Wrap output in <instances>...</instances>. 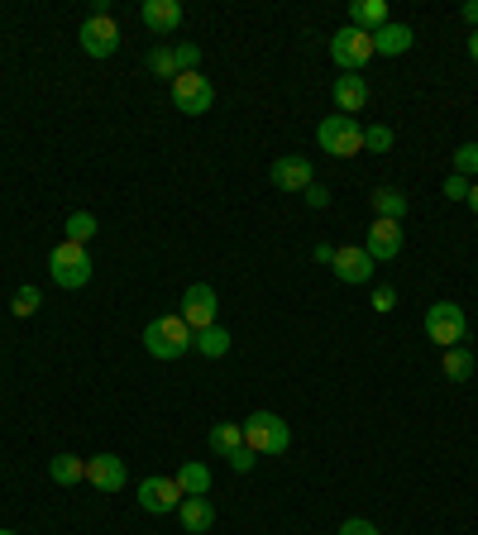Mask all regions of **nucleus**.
Segmentation results:
<instances>
[{
	"label": "nucleus",
	"instance_id": "1",
	"mask_svg": "<svg viewBox=\"0 0 478 535\" xmlns=\"http://www.w3.org/2000/svg\"><path fill=\"white\" fill-rule=\"evenodd\" d=\"M239 426H244V445L254 454L273 459V454H287V445H292V430H287V421L278 411H249Z\"/></svg>",
	"mask_w": 478,
	"mask_h": 535
},
{
	"label": "nucleus",
	"instance_id": "2",
	"mask_svg": "<svg viewBox=\"0 0 478 535\" xmlns=\"http://www.w3.org/2000/svg\"><path fill=\"white\" fill-rule=\"evenodd\" d=\"M144 349H149L153 359L173 364V359H182L192 349V325L182 321V316H158V321L144 325Z\"/></svg>",
	"mask_w": 478,
	"mask_h": 535
},
{
	"label": "nucleus",
	"instance_id": "3",
	"mask_svg": "<svg viewBox=\"0 0 478 535\" xmlns=\"http://www.w3.org/2000/svg\"><path fill=\"white\" fill-rule=\"evenodd\" d=\"M48 278L58 282V287H67V292L87 287V282H91V254H87V244H72V239L53 244V254H48Z\"/></svg>",
	"mask_w": 478,
	"mask_h": 535
},
{
	"label": "nucleus",
	"instance_id": "4",
	"mask_svg": "<svg viewBox=\"0 0 478 535\" xmlns=\"http://www.w3.org/2000/svg\"><path fill=\"white\" fill-rule=\"evenodd\" d=\"M316 144H321L330 158H354V153H364V125H359L354 115H326V120L316 125Z\"/></svg>",
	"mask_w": 478,
	"mask_h": 535
},
{
	"label": "nucleus",
	"instance_id": "5",
	"mask_svg": "<svg viewBox=\"0 0 478 535\" xmlns=\"http://www.w3.org/2000/svg\"><path fill=\"white\" fill-rule=\"evenodd\" d=\"M426 335H431V344H440V349L464 344L469 340V316H464V306H459V301H435L431 311H426Z\"/></svg>",
	"mask_w": 478,
	"mask_h": 535
},
{
	"label": "nucleus",
	"instance_id": "6",
	"mask_svg": "<svg viewBox=\"0 0 478 535\" xmlns=\"http://www.w3.org/2000/svg\"><path fill=\"white\" fill-rule=\"evenodd\" d=\"M330 58H335L340 72H364V63L373 58V34L354 29V24L335 29V34H330Z\"/></svg>",
	"mask_w": 478,
	"mask_h": 535
},
{
	"label": "nucleus",
	"instance_id": "7",
	"mask_svg": "<svg viewBox=\"0 0 478 535\" xmlns=\"http://www.w3.org/2000/svg\"><path fill=\"white\" fill-rule=\"evenodd\" d=\"M173 106L182 115H206V110L216 106V86L211 77H201V72H182L173 82Z\"/></svg>",
	"mask_w": 478,
	"mask_h": 535
},
{
	"label": "nucleus",
	"instance_id": "8",
	"mask_svg": "<svg viewBox=\"0 0 478 535\" xmlns=\"http://www.w3.org/2000/svg\"><path fill=\"white\" fill-rule=\"evenodd\" d=\"M77 43H82L87 58H110L120 48V24L110 20V15H87L82 29H77Z\"/></svg>",
	"mask_w": 478,
	"mask_h": 535
},
{
	"label": "nucleus",
	"instance_id": "9",
	"mask_svg": "<svg viewBox=\"0 0 478 535\" xmlns=\"http://www.w3.org/2000/svg\"><path fill=\"white\" fill-rule=\"evenodd\" d=\"M177 316L192 325V335H196V330H206V325H216V316H220L216 287H206V282H192V287L182 292V311H177Z\"/></svg>",
	"mask_w": 478,
	"mask_h": 535
},
{
	"label": "nucleus",
	"instance_id": "10",
	"mask_svg": "<svg viewBox=\"0 0 478 535\" xmlns=\"http://www.w3.org/2000/svg\"><path fill=\"white\" fill-rule=\"evenodd\" d=\"M139 507L153 516H168L182 507V488H177V478H163V473H153L139 483Z\"/></svg>",
	"mask_w": 478,
	"mask_h": 535
},
{
	"label": "nucleus",
	"instance_id": "11",
	"mask_svg": "<svg viewBox=\"0 0 478 535\" xmlns=\"http://www.w3.org/2000/svg\"><path fill=\"white\" fill-rule=\"evenodd\" d=\"M268 177H273V187H278V192H306V187L316 182L311 158H302V153H283V158L268 168Z\"/></svg>",
	"mask_w": 478,
	"mask_h": 535
},
{
	"label": "nucleus",
	"instance_id": "12",
	"mask_svg": "<svg viewBox=\"0 0 478 535\" xmlns=\"http://www.w3.org/2000/svg\"><path fill=\"white\" fill-rule=\"evenodd\" d=\"M87 483L96 493H125V459L120 454H91Z\"/></svg>",
	"mask_w": 478,
	"mask_h": 535
},
{
	"label": "nucleus",
	"instance_id": "13",
	"mask_svg": "<svg viewBox=\"0 0 478 535\" xmlns=\"http://www.w3.org/2000/svg\"><path fill=\"white\" fill-rule=\"evenodd\" d=\"M364 254H369L373 263H392V258L402 254V225H397V220H373L369 239H364Z\"/></svg>",
	"mask_w": 478,
	"mask_h": 535
},
{
	"label": "nucleus",
	"instance_id": "14",
	"mask_svg": "<svg viewBox=\"0 0 478 535\" xmlns=\"http://www.w3.org/2000/svg\"><path fill=\"white\" fill-rule=\"evenodd\" d=\"M330 268H335V278H340V282L359 287V282H369V278H373V268H378V263H373L364 249L345 244V249H335V263H330Z\"/></svg>",
	"mask_w": 478,
	"mask_h": 535
},
{
	"label": "nucleus",
	"instance_id": "15",
	"mask_svg": "<svg viewBox=\"0 0 478 535\" xmlns=\"http://www.w3.org/2000/svg\"><path fill=\"white\" fill-rule=\"evenodd\" d=\"M139 20H144V29L149 34H173L177 24H182V5L177 0H144V10H139Z\"/></svg>",
	"mask_w": 478,
	"mask_h": 535
},
{
	"label": "nucleus",
	"instance_id": "16",
	"mask_svg": "<svg viewBox=\"0 0 478 535\" xmlns=\"http://www.w3.org/2000/svg\"><path fill=\"white\" fill-rule=\"evenodd\" d=\"M335 106H340V115H359V110L369 106V82L359 77V72H345V77H335Z\"/></svg>",
	"mask_w": 478,
	"mask_h": 535
},
{
	"label": "nucleus",
	"instance_id": "17",
	"mask_svg": "<svg viewBox=\"0 0 478 535\" xmlns=\"http://www.w3.org/2000/svg\"><path fill=\"white\" fill-rule=\"evenodd\" d=\"M177 521H182V531H187V535H206L211 526H216V507H211L206 497H182Z\"/></svg>",
	"mask_w": 478,
	"mask_h": 535
},
{
	"label": "nucleus",
	"instance_id": "18",
	"mask_svg": "<svg viewBox=\"0 0 478 535\" xmlns=\"http://www.w3.org/2000/svg\"><path fill=\"white\" fill-rule=\"evenodd\" d=\"M416 43V34H412V24H383L378 34H373V53H383V58H397V53H407Z\"/></svg>",
	"mask_w": 478,
	"mask_h": 535
},
{
	"label": "nucleus",
	"instance_id": "19",
	"mask_svg": "<svg viewBox=\"0 0 478 535\" xmlns=\"http://www.w3.org/2000/svg\"><path fill=\"white\" fill-rule=\"evenodd\" d=\"M349 24L364 29V34H378V29L388 24V5H383V0H354V5H349Z\"/></svg>",
	"mask_w": 478,
	"mask_h": 535
},
{
	"label": "nucleus",
	"instance_id": "20",
	"mask_svg": "<svg viewBox=\"0 0 478 535\" xmlns=\"http://www.w3.org/2000/svg\"><path fill=\"white\" fill-rule=\"evenodd\" d=\"M173 478H177V488H182V497H206L211 493V469H206L201 459H187Z\"/></svg>",
	"mask_w": 478,
	"mask_h": 535
},
{
	"label": "nucleus",
	"instance_id": "21",
	"mask_svg": "<svg viewBox=\"0 0 478 535\" xmlns=\"http://www.w3.org/2000/svg\"><path fill=\"white\" fill-rule=\"evenodd\" d=\"M192 349H201V359H225L230 354V330L225 325H206V330H196L192 335Z\"/></svg>",
	"mask_w": 478,
	"mask_h": 535
},
{
	"label": "nucleus",
	"instance_id": "22",
	"mask_svg": "<svg viewBox=\"0 0 478 535\" xmlns=\"http://www.w3.org/2000/svg\"><path fill=\"white\" fill-rule=\"evenodd\" d=\"M206 445H211V454L230 459V454L244 445V426H239V421H216V426H211V435H206Z\"/></svg>",
	"mask_w": 478,
	"mask_h": 535
},
{
	"label": "nucleus",
	"instance_id": "23",
	"mask_svg": "<svg viewBox=\"0 0 478 535\" xmlns=\"http://www.w3.org/2000/svg\"><path fill=\"white\" fill-rule=\"evenodd\" d=\"M48 478H53L58 488H72V483L87 478V459H77V454H53V459H48Z\"/></svg>",
	"mask_w": 478,
	"mask_h": 535
},
{
	"label": "nucleus",
	"instance_id": "24",
	"mask_svg": "<svg viewBox=\"0 0 478 535\" xmlns=\"http://www.w3.org/2000/svg\"><path fill=\"white\" fill-rule=\"evenodd\" d=\"M373 211H378V220H397V225H402V215H407V192L378 187V192H373Z\"/></svg>",
	"mask_w": 478,
	"mask_h": 535
},
{
	"label": "nucleus",
	"instance_id": "25",
	"mask_svg": "<svg viewBox=\"0 0 478 535\" xmlns=\"http://www.w3.org/2000/svg\"><path fill=\"white\" fill-rule=\"evenodd\" d=\"M445 378H450V383H469V378H474V354H469V344L445 349Z\"/></svg>",
	"mask_w": 478,
	"mask_h": 535
},
{
	"label": "nucleus",
	"instance_id": "26",
	"mask_svg": "<svg viewBox=\"0 0 478 535\" xmlns=\"http://www.w3.org/2000/svg\"><path fill=\"white\" fill-rule=\"evenodd\" d=\"M63 235L72 239V244H91V235H96V215L91 211H72L63 225Z\"/></svg>",
	"mask_w": 478,
	"mask_h": 535
},
{
	"label": "nucleus",
	"instance_id": "27",
	"mask_svg": "<svg viewBox=\"0 0 478 535\" xmlns=\"http://www.w3.org/2000/svg\"><path fill=\"white\" fill-rule=\"evenodd\" d=\"M149 72H153V77H168V82H177V53H173V48H163V43H158V48L149 53Z\"/></svg>",
	"mask_w": 478,
	"mask_h": 535
},
{
	"label": "nucleus",
	"instance_id": "28",
	"mask_svg": "<svg viewBox=\"0 0 478 535\" xmlns=\"http://www.w3.org/2000/svg\"><path fill=\"white\" fill-rule=\"evenodd\" d=\"M39 301H44V292H39V287H20V292H15V301H10V316L29 321V316L39 311Z\"/></svg>",
	"mask_w": 478,
	"mask_h": 535
},
{
	"label": "nucleus",
	"instance_id": "29",
	"mask_svg": "<svg viewBox=\"0 0 478 535\" xmlns=\"http://www.w3.org/2000/svg\"><path fill=\"white\" fill-rule=\"evenodd\" d=\"M364 149H369V153H388L392 149V129L388 125H369V129H364Z\"/></svg>",
	"mask_w": 478,
	"mask_h": 535
},
{
	"label": "nucleus",
	"instance_id": "30",
	"mask_svg": "<svg viewBox=\"0 0 478 535\" xmlns=\"http://www.w3.org/2000/svg\"><path fill=\"white\" fill-rule=\"evenodd\" d=\"M455 172L459 177H474L478 172V144H459L455 149Z\"/></svg>",
	"mask_w": 478,
	"mask_h": 535
},
{
	"label": "nucleus",
	"instance_id": "31",
	"mask_svg": "<svg viewBox=\"0 0 478 535\" xmlns=\"http://www.w3.org/2000/svg\"><path fill=\"white\" fill-rule=\"evenodd\" d=\"M469 187H474V182H469V177H459V172H450V177H445V187H440V192L450 196V201H469Z\"/></svg>",
	"mask_w": 478,
	"mask_h": 535
},
{
	"label": "nucleus",
	"instance_id": "32",
	"mask_svg": "<svg viewBox=\"0 0 478 535\" xmlns=\"http://www.w3.org/2000/svg\"><path fill=\"white\" fill-rule=\"evenodd\" d=\"M225 464H230V469H235V473H249V469H254V464H259V454L249 450V445H239V450L230 454V459H225Z\"/></svg>",
	"mask_w": 478,
	"mask_h": 535
},
{
	"label": "nucleus",
	"instance_id": "33",
	"mask_svg": "<svg viewBox=\"0 0 478 535\" xmlns=\"http://www.w3.org/2000/svg\"><path fill=\"white\" fill-rule=\"evenodd\" d=\"M373 311H378V316L397 311V292H392V287H373Z\"/></svg>",
	"mask_w": 478,
	"mask_h": 535
},
{
	"label": "nucleus",
	"instance_id": "34",
	"mask_svg": "<svg viewBox=\"0 0 478 535\" xmlns=\"http://www.w3.org/2000/svg\"><path fill=\"white\" fill-rule=\"evenodd\" d=\"M302 196H306V206H311V211H326V206H330V192L321 187V182H311Z\"/></svg>",
	"mask_w": 478,
	"mask_h": 535
},
{
	"label": "nucleus",
	"instance_id": "35",
	"mask_svg": "<svg viewBox=\"0 0 478 535\" xmlns=\"http://www.w3.org/2000/svg\"><path fill=\"white\" fill-rule=\"evenodd\" d=\"M340 535H378V526H373V521H364V516H349L345 526H340Z\"/></svg>",
	"mask_w": 478,
	"mask_h": 535
},
{
	"label": "nucleus",
	"instance_id": "36",
	"mask_svg": "<svg viewBox=\"0 0 478 535\" xmlns=\"http://www.w3.org/2000/svg\"><path fill=\"white\" fill-rule=\"evenodd\" d=\"M316 263H326L330 268V263H335V244H316Z\"/></svg>",
	"mask_w": 478,
	"mask_h": 535
},
{
	"label": "nucleus",
	"instance_id": "37",
	"mask_svg": "<svg viewBox=\"0 0 478 535\" xmlns=\"http://www.w3.org/2000/svg\"><path fill=\"white\" fill-rule=\"evenodd\" d=\"M459 15H464V24H474V29H478V0H469V5H464Z\"/></svg>",
	"mask_w": 478,
	"mask_h": 535
},
{
	"label": "nucleus",
	"instance_id": "38",
	"mask_svg": "<svg viewBox=\"0 0 478 535\" xmlns=\"http://www.w3.org/2000/svg\"><path fill=\"white\" fill-rule=\"evenodd\" d=\"M469 58H474V63H478V29H474V34H469Z\"/></svg>",
	"mask_w": 478,
	"mask_h": 535
},
{
	"label": "nucleus",
	"instance_id": "39",
	"mask_svg": "<svg viewBox=\"0 0 478 535\" xmlns=\"http://www.w3.org/2000/svg\"><path fill=\"white\" fill-rule=\"evenodd\" d=\"M469 211L478 215V182H474V187H469Z\"/></svg>",
	"mask_w": 478,
	"mask_h": 535
},
{
	"label": "nucleus",
	"instance_id": "40",
	"mask_svg": "<svg viewBox=\"0 0 478 535\" xmlns=\"http://www.w3.org/2000/svg\"><path fill=\"white\" fill-rule=\"evenodd\" d=\"M0 535H15V531H0Z\"/></svg>",
	"mask_w": 478,
	"mask_h": 535
}]
</instances>
